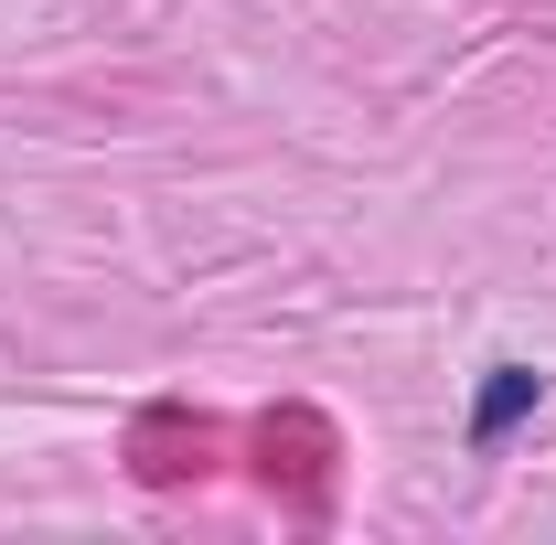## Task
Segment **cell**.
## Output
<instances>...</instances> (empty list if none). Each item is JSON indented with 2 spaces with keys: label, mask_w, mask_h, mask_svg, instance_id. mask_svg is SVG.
I'll list each match as a JSON object with an SVG mask.
<instances>
[{
  "label": "cell",
  "mask_w": 556,
  "mask_h": 545,
  "mask_svg": "<svg viewBox=\"0 0 556 545\" xmlns=\"http://www.w3.org/2000/svg\"><path fill=\"white\" fill-rule=\"evenodd\" d=\"M525 407H535V375H525V364H503V375H492V396H482V417H471V439L492 449V439H503Z\"/></svg>",
  "instance_id": "1"
}]
</instances>
